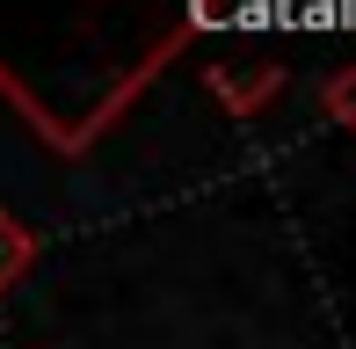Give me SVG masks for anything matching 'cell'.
<instances>
[{
    "label": "cell",
    "mask_w": 356,
    "mask_h": 349,
    "mask_svg": "<svg viewBox=\"0 0 356 349\" xmlns=\"http://www.w3.org/2000/svg\"><path fill=\"white\" fill-rule=\"evenodd\" d=\"M284 58H204V88L218 95L225 117H262L284 95Z\"/></svg>",
    "instance_id": "cell-2"
},
{
    "label": "cell",
    "mask_w": 356,
    "mask_h": 349,
    "mask_svg": "<svg viewBox=\"0 0 356 349\" xmlns=\"http://www.w3.org/2000/svg\"><path fill=\"white\" fill-rule=\"evenodd\" d=\"M225 15L233 0H0V95L37 124L51 73H73L58 153H88L153 73Z\"/></svg>",
    "instance_id": "cell-1"
},
{
    "label": "cell",
    "mask_w": 356,
    "mask_h": 349,
    "mask_svg": "<svg viewBox=\"0 0 356 349\" xmlns=\"http://www.w3.org/2000/svg\"><path fill=\"white\" fill-rule=\"evenodd\" d=\"M29 269H37V233H29L15 211H0V291H15Z\"/></svg>",
    "instance_id": "cell-3"
},
{
    "label": "cell",
    "mask_w": 356,
    "mask_h": 349,
    "mask_svg": "<svg viewBox=\"0 0 356 349\" xmlns=\"http://www.w3.org/2000/svg\"><path fill=\"white\" fill-rule=\"evenodd\" d=\"M320 109H327L334 124L356 138V66H342V73H327V88H320Z\"/></svg>",
    "instance_id": "cell-4"
}]
</instances>
